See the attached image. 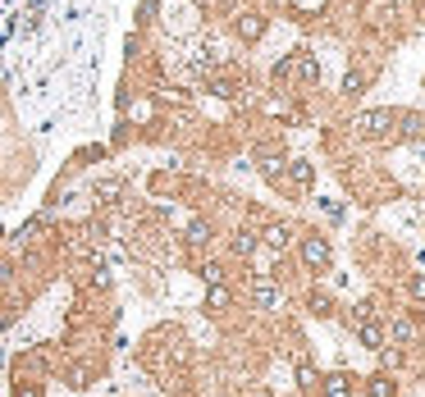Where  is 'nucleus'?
<instances>
[{"instance_id":"nucleus-1","label":"nucleus","mask_w":425,"mask_h":397,"mask_svg":"<svg viewBox=\"0 0 425 397\" xmlns=\"http://www.w3.org/2000/svg\"><path fill=\"white\" fill-rule=\"evenodd\" d=\"M357 137H384L389 128H393V115L389 110H366V115H352V124H348Z\"/></svg>"},{"instance_id":"nucleus-2","label":"nucleus","mask_w":425,"mask_h":397,"mask_svg":"<svg viewBox=\"0 0 425 397\" xmlns=\"http://www.w3.org/2000/svg\"><path fill=\"white\" fill-rule=\"evenodd\" d=\"M252 302H257L261 310H279V306H283L279 283H274L270 274H257V283H252Z\"/></svg>"},{"instance_id":"nucleus-3","label":"nucleus","mask_w":425,"mask_h":397,"mask_svg":"<svg viewBox=\"0 0 425 397\" xmlns=\"http://www.w3.org/2000/svg\"><path fill=\"white\" fill-rule=\"evenodd\" d=\"M302 260H307L311 269H325L329 265V242H325V238H302Z\"/></svg>"},{"instance_id":"nucleus-4","label":"nucleus","mask_w":425,"mask_h":397,"mask_svg":"<svg viewBox=\"0 0 425 397\" xmlns=\"http://www.w3.org/2000/svg\"><path fill=\"white\" fill-rule=\"evenodd\" d=\"M283 165H288V160H283L279 146H265V151H261V174H265L270 183H279V179H283Z\"/></svg>"},{"instance_id":"nucleus-5","label":"nucleus","mask_w":425,"mask_h":397,"mask_svg":"<svg viewBox=\"0 0 425 397\" xmlns=\"http://www.w3.org/2000/svg\"><path fill=\"white\" fill-rule=\"evenodd\" d=\"M229 247H233V256H238V260H252V256H257V247H261V238L252 229H238Z\"/></svg>"},{"instance_id":"nucleus-6","label":"nucleus","mask_w":425,"mask_h":397,"mask_svg":"<svg viewBox=\"0 0 425 397\" xmlns=\"http://www.w3.org/2000/svg\"><path fill=\"white\" fill-rule=\"evenodd\" d=\"M261 242L270 247V251H283V247L293 242V229H288V224H265V233H261Z\"/></svg>"},{"instance_id":"nucleus-7","label":"nucleus","mask_w":425,"mask_h":397,"mask_svg":"<svg viewBox=\"0 0 425 397\" xmlns=\"http://www.w3.org/2000/svg\"><path fill=\"white\" fill-rule=\"evenodd\" d=\"M416 338V324L407 320V315H393V320H389V343H398V347H407Z\"/></svg>"},{"instance_id":"nucleus-8","label":"nucleus","mask_w":425,"mask_h":397,"mask_svg":"<svg viewBox=\"0 0 425 397\" xmlns=\"http://www.w3.org/2000/svg\"><path fill=\"white\" fill-rule=\"evenodd\" d=\"M288 179H293V188H302V192H307L311 188V179H316V169H311V160H288Z\"/></svg>"},{"instance_id":"nucleus-9","label":"nucleus","mask_w":425,"mask_h":397,"mask_svg":"<svg viewBox=\"0 0 425 397\" xmlns=\"http://www.w3.org/2000/svg\"><path fill=\"white\" fill-rule=\"evenodd\" d=\"M320 397H352V379H348V374H329V379H320Z\"/></svg>"},{"instance_id":"nucleus-10","label":"nucleus","mask_w":425,"mask_h":397,"mask_svg":"<svg viewBox=\"0 0 425 397\" xmlns=\"http://www.w3.org/2000/svg\"><path fill=\"white\" fill-rule=\"evenodd\" d=\"M357 338L366 347H371V352H384V329H380V324L375 320H366V324H357Z\"/></svg>"},{"instance_id":"nucleus-11","label":"nucleus","mask_w":425,"mask_h":397,"mask_svg":"<svg viewBox=\"0 0 425 397\" xmlns=\"http://www.w3.org/2000/svg\"><path fill=\"white\" fill-rule=\"evenodd\" d=\"M183 238H188V247H193V251H201V247L210 242V224H206V219H193V224H188V233H183Z\"/></svg>"},{"instance_id":"nucleus-12","label":"nucleus","mask_w":425,"mask_h":397,"mask_svg":"<svg viewBox=\"0 0 425 397\" xmlns=\"http://www.w3.org/2000/svg\"><path fill=\"white\" fill-rule=\"evenodd\" d=\"M293 69H297V78H302V82H316V78H320V65H316L307 51H297V55H293Z\"/></svg>"},{"instance_id":"nucleus-13","label":"nucleus","mask_w":425,"mask_h":397,"mask_svg":"<svg viewBox=\"0 0 425 397\" xmlns=\"http://www.w3.org/2000/svg\"><path fill=\"white\" fill-rule=\"evenodd\" d=\"M366 393L371 397H398V384H393L389 374H371V379H366Z\"/></svg>"},{"instance_id":"nucleus-14","label":"nucleus","mask_w":425,"mask_h":397,"mask_svg":"<svg viewBox=\"0 0 425 397\" xmlns=\"http://www.w3.org/2000/svg\"><path fill=\"white\" fill-rule=\"evenodd\" d=\"M261 32H265V23H261V14H243V19H238V37L257 41Z\"/></svg>"},{"instance_id":"nucleus-15","label":"nucleus","mask_w":425,"mask_h":397,"mask_svg":"<svg viewBox=\"0 0 425 397\" xmlns=\"http://www.w3.org/2000/svg\"><path fill=\"white\" fill-rule=\"evenodd\" d=\"M297 388H302V393H316V388H320V379H316V370H311V361H297Z\"/></svg>"},{"instance_id":"nucleus-16","label":"nucleus","mask_w":425,"mask_h":397,"mask_svg":"<svg viewBox=\"0 0 425 397\" xmlns=\"http://www.w3.org/2000/svg\"><path fill=\"white\" fill-rule=\"evenodd\" d=\"M206 302H210V310H224V306H229V288H224V283H210Z\"/></svg>"},{"instance_id":"nucleus-17","label":"nucleus","mask_w":425,"mask_h":397,"mask_svg":"<svg viewBox=\"0 0 425 397\" xmlns=\"http://www.w3.org/2000/svg\"><path fill=\"white\" fill-rule=\"evenodd\" d=\"M197 274L206 279V288H210V283H224V265H215V260H206V265L197 269Z\"/></svg>"},{"instance_id":"nucleus-18","label":"nucleus","mask_w":425,"mask_h":397,"mask_svg":"<svg viewBox=\"0 0 425 397\" xmlns=\"http://www.w3.org/2000/svg\"><path fill=\"white\" fill-rule=\"evenodd\" d=\"M352 320H357V324L375 320V306H371V302H357V306H352Z\"/></svg>"},{"instance_id":"nucleus-19","label":"nucleus","mask_w":425,"mask_h":397,"mask_svg":"<svg viewBox=\"0 0 425 397\" xmlns=\"http://www.w3.org/2000/svg\"><path fill=\"white\" fill-rule=\"evenodd\" d=\"M361 87H366V73H348V78H343V91H348V96H357Z\"/></svg>"},{"instance_id":"nucleus-20","label":"nucleus","mask_w":425,"mask_h":397,"mask_svg":"<svg viewBox=\"0 0 425 397\" xmlns=\"http://www.w3.org/2000/svg\"><path fill=\"white\" fill-rule=\"evenodd\" d=\"M210 91H215V96H238V87H233L229 78H215V82H210Z\"/></svg>"},{"instance_id":"nucleus-21","label":"nucleus","mask_w":425,"mask_h":397,"mask_svg":"<svg viewBox=\"0 0 425 397\" xmlns=\"http://www.w3.org/2000/svg\"><path fill=\"white\" fill-rule=\"evenodd\" d=\"M311 310H316V315H329V297H316V293H311Z\"/></svg>"},{"instance_id":"nucleus-22","label":"nucleus","mask_w":425,"mask_h":397,"mask_svg":"<svg viewBox=\"0 0 425 397\" xmlns=\"http://www.w3.org/2000/svg\"><path fill=\"white\" fill-rule=\"evenodd\" d=\"M96 196H101V201H110V196H119V183L110 179V183H101V188H96Z\"/></svg>"},{"instance_id":"nucleus-23","label":"nucleus","mask_w":425,"mask_h":397,"mask_svg":"<svg viewBox=\"0 0 425 397\" xmlns=\"http://www.w3.org/2000/svg\"><path fill=\"white\" fill-rule=\"evenodd\" d=\"M412 297H416V302H425V274H416V279H412Z\"/></svg>"},{"instance_id":"nucleus-24","label":"nucleus","mask_w":425,"mask_h":397,"mask_svg":"<svg viewBox=\"0 0 425 397\" xmlns=\"http://www.w3.org/2000/svg\"><path fill=\"white\" fill-rule=\"evenodd\" d=\"M14 397H41V388H32V384H19V388H14Z\"/></svg>"},{"instance_id":"nucleus-25","label":"nucleus","mask_w":425,"mask_h":397,"mask_svg":"<svg viewBox=\"0 0 425 397\" xmlns=\"http://www.w3.org/2000/svg\"><path fill=\"white\" fill-rule=\"evenodd\" d=\"M297 10H316V5H320V0H293Z\"/></svg>"}]
</instances>
